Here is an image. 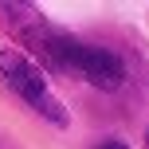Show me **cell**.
Segmentation results:
<instances>
[{
	"label": "cell",
	"mask_w": 149,
	"mask_h": 149,
	"mask_svg": "<svg viewBox=\"0 0 149 149\" xmlns=\"http://www.w3.org/2000/svg\"><path fill=\"white\" fill-rule=\"evenodd\" d=\"M24 39L31 43V51L55 71H67V74H82L90 86H102V90H118L122 79H126V67L114 51L94 43H82V39L67 36V31H55L51 24L36 20L31 28H24Z\"/></svg>",
	"instance_id": "1"
},
{
	"label": "cell",
	"mask_w": 149,
	"mask_h": 149,
	"mask_svg": "<svg viewBox=\"0 0 149 149\" xmlns=\"http://www.w3.org/2000/svg\"><path fill=\"white\" fill-rule=\"evenodd\" d=\"M0 74H4L8 90H12L16 98H24L36 114H43L51 126H67V110H63L59 98L51 94L43 71H39L24 51H16V47H0Z\"/></svg>",
	"instance_id": "2"
},
{
	"label": "cell",
	"mask_w": 149,
	"mask_h": 149,
	"mask_svg": "<svg viewBox=\"0 0 149 149\" xmlns=\"http://www.w3.org/2000/svg\"><path fill=\"white\" fill-rule=\"evenodd\" d=\"M98 149H130V145H126V141H102Z\"/></svg>",
	"instance_id": "3"
},
{
	"label": "cell",
	"mask_w": 149,
	"mask_h": 149,
	"mask_svg": "<svg viewBox=\"0 0 149 149\" xmlns=\"http://www.w3.org/2000/svg\"><path fill=\"white\" fill-rule=\"evenodd\" d=\"M145 145H149V137H145Z\"/></svg>",
	"instance_id": "4"
}]
</instances>
